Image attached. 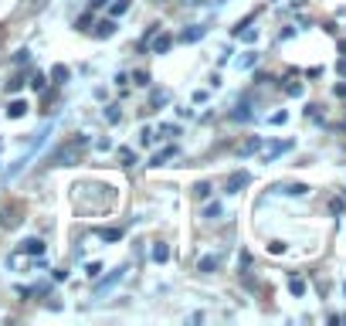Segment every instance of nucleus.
<instances>
[{"label":"nucleus","mask_w":346,"mask_h":326,"mask_svg":"<svg viewBox=\"0 0 346 326\" xmlns=\"http://www.w3.org/2000/svg\"><path fill=\"white\" fill-rule=\"evenodd\" d=\"M88 143H92V139H88L85 133L72 136L65 146H58L55 153L48 156V163H55V167H72V163H78V156L85 153V146H88Z\"/></svg>","instance_id":"obj_1"},{"label":"nucleus","mask_w":346,"mask_h":326,"mask_svg":"<svg viewBox=\"0 0 346 326\" xmlns=\"http://www.w3.org/2000/svg\"><path fill=\"white\" fill-rule=\"evenodd\" d=\"M122 279H126V265H119V269H112L109 275H105V279H102V282H95V299H102L105 292H112V289L119 286Z\"/></svg>","instance_id":"obj_2"},{"label":"nucleus","mask_w":346,"mask_h":326,"mask_svg":"<svg viewBox=\"0 0 346 326\" xmlns=\"http://www.w3.org/2000/svg\"><path fill=\"white\" fill-rule=\"evenodd\" d=\"M251 184V173L248 170H234L228 177V184H224V187H228V194H241V187H248Z\"/></svg>","instance_id":"obj_3"},{"label":"nucleus","mask_w":346,"mask_h":326,"mask_svg":"<svg viewBox=\"0 0 346 326\" xmlns=\"http://www.w3.org/2000/svg\"><path fill=\"white\" fill-rule=\"evenodd\" d=\"M173 34H153V38L146 41V48H153V55H167V51H170L173 48Z\"/></svg>","instance_id":"obj_4"},{"label":"nucleus","mask_w":346,"mask_h":326,"mask_svg":"<svg viewBox=\"0 0 346 326\" xmlns=\"http://www.w3.org/2000/svg\"><path fill=\"white\" fill-rule=\"evenodd\" d=\"M20 255L41 258V255H44V241H41V238H24V241H20Z\"/></svg>","instance_id":"obj_5"},{"label":"nucleus","mask_w":346,"mask_h":326,"mask_svg":"<svg viewBox=\"0 0 346 326\" xmlns=\"http://www.w3.org/2000/svg\"><path fill=\"white\" fill-rule=\"evenodd\" d=\"M292 146H295V143H292V139H285V143H271L268 150H265V153H261V160H265V163H271V160H275V156L288 153V150H292Z\"/></svg>","instance_id":"obj_6"},{"label":"nucleus","mask_w":346,"mask_h":326,"mask_svg":"<svg viewBox=\"0 0 346 326\" xmlns=\"http://www.w3.org/2000/svg\"><path fill=\"white\" fill-rule=\"evenodd\" d=\"M180 153V146H167V150H156L153 160H150V167H163L167 160H173V156Z\"/></svg>","instance_id":"obj_7"},{"label":"nucleus","mask_w":346,"mask_h":326,"mask_svg":"<svg viewBox=\"0 0 346 326\" xmlns=\"http://www.w3.org/2000/svg\"><path fill=\"white\" fill-rule=\"evenodd\" d=\"M204 34H207V27H204V24H193V27H187V31L180 34V41H183V44H193V41H200Z\"/></svg>","instance_id":"obj_8"},{"label":"nucleus","mask_w":346,"mask_h":326,"mask_svg":"<svg viewBox=\"0 0 346 326\" xmlns=\"http://www.w3.org/2000/svg\"><path fill=\"white\" fill-rule=\"evenodd\" d=\"M217 265H221V255H204V258L197 262V269L204 272V275H211V272H217Z\"/></svg>","instance_id":"obj_9"},{"label":"nucleus","mask_w":346,"mask_h":326,"mask_svg":"<svg viewBox=\"0 0 346 326\" xmlns=\"http://www.w3.org/2000/svg\"><path fill=\"white\" fill-rule=\"evenodd\" d=\"M92 34H95V38H112V34H115V17H109V20H98Z\"/></svg>","instance_id":"obj_10"},{"label":"nucleus","mask_w":346,"mask_h":326,"mask_svg":"<svg viewBox=\"0 0 346 326\" xmlns=\"http://www.w3.org/2000/svg\"><path fill=\"white\" fill-rule=\"evenodd\" d=\"M133 7V0H109V17H122Z\"/></svg>","instance_id":"obj_11"},{"label":"nucleus","mask_w":346,"mask_h":326,"mask_svg":"<svg viewBox=\"0 0 346 326\" xmlns=\"http://www.w3.org/2000/svg\"><path fill=\"white\" fill-rule=\"evenodd\" d=\"M258 150H261V139H258V136H251V139H245V143H241L238 156H251V153H258Z\"/></svg>","instance_id":"obj_12"},{"label":"nucleus","mask_w":346,"mask_h":326,"mask_svg":"<svg viewBox=\"0 0 346 326\" xmlns=\"http://www.w3.org/2000/svg\"><path fill=\"white\" fill-rule=\"evenodd\" d=\"M24 112H27V102H24V99H14V102L7 106V119H20Z\"/></svg>","instance_id":"obj_13"},{"label":"nucleus","mask_w":346,"mask_h":326,"mask_svg":"<svg viewBox=\"0 0 346 326\" xmlns=\"http://www.w3.org/2000/svg\"><path fill=\"white\" fill-rule=\"evenodd\" d=\"M163 106H170V92H163V89H160V92L150 96V109H163Z\"/></svg>","instance_id":"obj_14"},{"label":"nucleus","mask_w":346,"mask_h":326,"mask_svg":"<svg viewBox=\"0 0 346 326\" xmlns=\"http://www.w3.org/2000/svg\"><path fill=\"white\" fill-rule=\"evenodd\" d=\"M51 78H55V85H65V82L72 78V72H68V65H55V68H51Z\"/></svg>","instance_id":"obj_15"},{"label":"nucleus","mask_w":346,"mask_h":326,"mask_svg":"<svg viewBox=\"0 0 346 326\" xmlns=\"http://www.w3.org/2000/svg\"><path fill=\"white\" fill-rule=\"evenodd\" d=\"M150 255H153V262H167V258H170V245H163V241H156V245H153V251H150Z\"/></svg>","instance_id":"obj_16"},{"label":"nucleus","mask_w":346,"mask_h":326,"mask_svg":"<svg viewBox=\"0 0 346 326\" xmlns=\"http://www.w3.org/2000/svg\"><path fill=\"white\" fill-rule=\"evenodd\" d=\"M102 241H122V228H98Z\"/></svg>","instance_id":"obj_17"},{"label":"nucleus","mask_w":346,"mask_h":326,"mask_svg":"<svg viewBox=\"0 0 346 326\" xmlns=\"http://www.w3.org/2000/svg\"><path fill=\"white\" fill-rule=\"evenodd\" d=\"M275 191L292 194V197H302V194H309V187H306V184H288V187H275Z\"/></svg>","instance_id":"obj_18"},{"label":"nucleus","mask_w":346,"mask_h":326,"mask_svg":"<svg viewBox=\"0 0 346 326\" xmlns=\"http://www.w3.org/2000/svg\"><path fill=\"white\" fill-rule=\"evenodd\" d=\"M255 65H258V51H248L245 58H238V68H245V72H248V68H255Z\"/></svg>","instance_id":"obj_19"},{"label":"nucleus","mask_w":346,"mask_h":326,"mask_svg":"<svg viewBox=\"0 0 346 326\" xmlns=\"http://www.w3.org/2000/svg\"><path fill=\"white\" fill-rule=\"evenodd\" d=\"M3 228H14L17 224V208H3V221H0Z\"/></svg>","instance_id":"obj_20"},{"label":"nucleus","mask_w":346,"mask_h":326,"mask_svg":"<svg viewBox=\"0 0 346 326\" xmlns=\"http://www.w3.org/2000/svg\"><path fill=\"white\" fill-rule=\"evenodd\" d=\"M231 119H238V122H248V119H251V109H248V102H245V106H238V109L231 112Z\"/></svg>","instance_id":"obj_21"},{"label":"nucleus","mask_w":346,"mask_h":326,"mask_svg":"<svg viewBox=\"0 0 346 326\" xmlns=\"http://www.w3.org/2000/svg\"><path fill=\"white\" fill-rule=\"evenodd\" d=\"M288 292L292 296H306V282L302 279H288Z\"/></svg>","instance_id":"obj_22"},{"label":"nucleus","mask_w":346,"mask_h":326,"mask_svg":"<svg viewBox=\"0 0 346 326\" xmlns=\"http://www.w3.org/2000/svg\"><path fill=\"white\" fill-rule=\"evenodd\" d=\"M133 85H150V72H146V68H136L133 72Z\"/></svg>","instance_id":"obj_23"},{"label":"nucleus","mask_w":346,"mask_h":326,"mask_svg":"<svg viewBox=\"0 0 346 326\" xmlns=\"http://www.w3.org/2000/svg\"><path fill=\"white\" fill-rule=\"evenodd\" d=\"M204 217H207V221H217V217H221V204H207V208H204Z\"/></svg>","instance_id":"obj_24"},{"label":"nucleus","mask_w":346,"mask_h":326,"mask_svg":"<svg viewBox=\"0 0 346 326\" xmlns=\"http://www.w3.org/2000/svg\"><path fill=\"white\" fill-rule=\"evenodd\" d=\"M176 133H180L176 126H170V122H160V129H156L153 136H176Z\"/></svg>","instance_id":"obj_25"},{"label":"nucleus","mask_w":346,"mask_h":326,"mask_svg":"<svg viewBox=\"0 0 346 326\" xmlns=\"http://www.w3.org/2000/svg\"><path fill=\"white\" fill-rule=\"evenodd\" d=\"M20 89H24V75H14L7 82V92H20Z\"/></svg>","instance_id":"obj_26"},{"label":"nucleus","mask_w":346,"mask_h":326,"mask_svg":"<svg viewBox=\"0 0 346 326\" xmlns=\"http://www.w3.org/2000/svg\"><path fill=\"white\" fill-rule=\"evenodd\" d=\"M105 119H109V122H119V119H122V112H119V109H115V106H105Z\"/></svg>","instance_id":"obj_27"},{"label":"nucleus","mask_w":346,"mask_h":326,"mask_svg":"<svg viewBox=\"0 0 346 326\" xmlns=\"http://www.w3.org/2000/svg\"><path fill=\"white\" fill-rule=\"evenodd\" d=\"M268 122H271V126H282V122H288V112H285V109H282V112L268 115Z\"/></svg>","instance_id":"obj_28"},{"label":"nucleus","mask_w":346,"mask_h":326,"mask_svg":"<svg viewBox=\"0 0 346 326\" xmlns=\"http://www.w3.org/2000/svg\"><path fill=\"white\" fill-rule=\"evenodd\" d=\"M98 272H102V262H88V265H85V275H92V279H95Z\"/></svg>","instance_id":"obj_29"},{"label":"nucleus","mask_w":346,"mask_h":326,"mask_svg":"<svg viewBox=\"0 0 346 326\" xmlns=\"http://www.w3.org/2000/svg\"><path fill=\"white\" fill-rule=\"evenodd\" d=\"M95 150H102V153H105V150H112V139H109V136H102V139H95Z\"/></svg>","instance_id":"obj_30"},{"label":"nucleus","mask_w":346,"mask_h":326,"mask_svg":"<svg viewBox=\"0 0 346 326\" xmlns=\"http://www.w3.org/2000/svg\"><path fill=\"white\" fill-rule=\"evenodd\" d=\"M268 251H271V255H285V241H271Z\"/></svg>","instance_id":"obj_31"},{"label":"nucleus","mask_w":346,"mask_h":326,"mask_svg":"<svg viewBox=\"0 0 346 326\" xmlns=\"http://www.w3.org/2000/svg\"><path fill=\"white\" fill-rule=\"evenodd\" d=\"M31 89H34V92H44V75H34V78H31Z\"/></svg>","instance_id":"obj_32"},{"label":"nucleus","mask_w":346,"mask_h":326,"mask_svg":"<svg viewBox=\"0 0 346 326\" xmlns=\"http://www.w3.org/2000/svg\"><path fill=\"white\" fill-rule=\"evenodd\" d=\"M285 92H288V96H295V99H299V96H302V85H299V82H292V85H285Z\"/></svg>","instance_id":"obj_33"},{"label":"nucleus","mask_w":346,"mask_h":326,"mask_svg":"<svg viewBox=\"0 0 346 326\" xmlns=\"http://www.w3.org/2000/svg\"><path fill=\"white\" fill-rule=\"evenodd\" d=\"M329 211H333V214H343V201H340V197H333V201H329Z\"/></svg>","instance_id":"obj_34"},{"label":"nucleus","mask_w":346,"mask_h":326,"mask_svg":"<svg viewBox=\"0 0 346 326\" xmlns=\"http://www.w3.org/2000/svg\"><path fill=\"white\" fill-rule=\"evenodd\" d=\"M193 194H197V197H211V184H197V191Z\"/></svg>","instance_id":"obj_35"},{"label":"nucleus","mask_w":346,"mask_h":326,"mask_svg":"<svg viewBox=\"0 0 346 326\" xmlns=\"http://www.w3.org/2000/svg\"><path fill=\"white\" fill-rule=\"evenodd\" d=\"M119 156H122V160H126V163H129V160H133V163H136V153H133V150H126V146H122V150H119Z\"/></svg>","instance_id":"obj_36"},{"label":"nucleus","mask_w":346,"mask_h":326,"mask_svg":"<svg viewBox=\"0 0 346 326\" xmlns=\"http://www.w3.org/2000/svg\"><path fill=\"white\" fill-rule=\"evenodd\" d=\"M88 7H92V10H98V7H109V0H88Z\"/></svg>","instance_id":"obj_37"},{"label":"nucleus","mask_w":346,"mask_h":326,"mask_svg":"<svg viewBox=\"0 0 346 326\" xmlns=\"http://www.w3.org/2000/svg\"><path fill=\"white\" fill-rule=\"evenodd\" d=\"M336 72H340V75H346V58L340 61V65H336Z\"/></svg>","instance_id":"obj_38"},{"label":"nucleus","mask_w":346,"mask_h":326,"mask_svg":"<svg viewBox=\"0 0 346 326\" xmlns=\"http://www.w3.org/2000/svg\"><path fill=\"white\" fill-rule=\"evenodd\" d=\"M187 3H197V0H187Z\"/></svg>","instance_id":"obj_39"}]
</instances>
